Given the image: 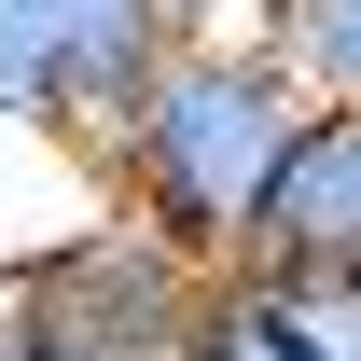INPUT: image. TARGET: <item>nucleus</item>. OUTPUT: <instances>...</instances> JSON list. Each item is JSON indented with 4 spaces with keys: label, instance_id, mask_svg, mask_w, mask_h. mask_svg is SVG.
Masks as SVG:
<instances>
[{
    "label": "nucleus",
    "instance_id": "1",
    "mask_svg": "<svg viewBox=\"0 0 361 361\" xmlns=\"http://www.w3.org/2000/svg\"><path fill=\"white\" fill-rule=\"evenodd\" d=\"M306 111L319 97L278 70V42H167L153 70H139V97L97 126L111 209H139L153 236H180L195 264H236Z\"/></svg>",
    "mask_w": 361,
    "mask_h": 361
},
{
    "label": "nucleus",
    "instance_id": "2",
    "mask_svg": "<svg viewBox=\"0 0 361 361\" xmlns=\"http://www.w3.org/2000/svg\"><path fill=\"white\" fill-rule=\"evenodd\" d=\"M209 292H223V264H195L139 209H97L0 264V334H14V361H195Z\"/></svg>",
    "mask_w": 361,
    "mask_h": 361
},
{
    "label": "nucleus",
    "instance_id": "3",
    "mask_svg": "<svg viewBox=\"0 0 361 361\" xmlns=\"http://www.w3.org/2000/svg\"><path fill=\"white\" fill-rule=\"evenodd\" d=\"M167 42H180L167 0H0V126L97 139Z\"/></svg>",
    "mask_w": 361,
    "mask_h": 361
},
{
    "label": "nucleus",
    "instance_id": "4",
    "mask_svg": "<svg viewBox=\"0 0 361 361\" xmlns=\"http://www.w3.org/2000/svg\"><path fill=\"white\" fill-rule=\"evenodd\" d=\"M236 264L361 278V111H334V97H319L306 126H292V153H278V180H264V223H250V250H236Z\"/></svg>",
    "mask_w": 361,
    "mask_h": 361
},
{
    "label": "nucleus",
    "instance_id": "5",
    "mask_svg": "<svg viewBox=\"0 0 361 361\" xmlns=\"http://www.w3.org/2000/svg\"><path fill=\"white\" fill-rule=\"evenodd\" d=\"M195 361H361V278L223 264V292H209V348H195Z\"/></svg>",
    "mask_w": 361,
    "mask_h": 361
},
{
    "label": "nucleus",
    "instance_id": "6",
    "mask_svg": "<svg viewBox=\"0 0 361 361\" xmlns=\"http://www.w3.org/2000/svg\"><path fill=\"white\" fill-rule=\"evenodd\" d=\"M264 42H278V70L306 97L361 111V0H264Z\"/></svg>",
    "mask_w": 361,
    "mask_h": 361
},
{
    "label": "nucleus",
    "instance_id": "7",
    "mask_svg": "<svg viewBox=\"0 0 361 361\" xmlns=\"http://www.w3.org/2000/svg\"><path fill=\"white\" fill-rule=\"evenodd\" d=\"M0 361H14V334H0Z\"/></svg>",
    "mask_w": 361,
    "mask_h": 361
}]
</instances>
